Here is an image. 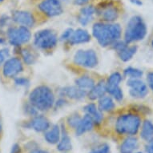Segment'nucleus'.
Instances as JSON below:
<instances>
[{"mask_svg":"<svg viewBox=\"0 0 153 153\" xmlns=\"http://www.w3.org/2000/svg\"><path fill=\"white\" fill-rule=\"evenodd\" d=\"M92 35L101 47L107 48L116 41L120 39L122 28L118 23H105L100 21L93 25Z\"/></svg>","mask_w":153,"mask_h":153,"instance_id":"obj_1","label":"nucleus"},{"mask_svg":"<svg viewBox=\"0 0 153 153\" xmlns=\"http://www.w3.org/2000/svg\"><path fill=\"white\" fill-rule=\"evenodd\" d=\"M142 120L134 113H126L119 116L114 123V132L116 136L125 137L136 136L140 128Z\"/></svg>","mask_w":153,"mask_h":153,"instance_id":"obj_2","label":"nucleus"},{"mask_svg":"<svg viewBox=\"0 0 153 153\" xmlns=\"http://www.w3.org/2000/svg\"><path fill=\"white\" fill-rule=\"evenodd\" d=\"M28 101L39 112H46L54 107L55 95L48 86L39 85L30 91Z\"/></svg>","mask_w":153,"mask_h":153,"instance_id":"obj_3","label":"nucleus"},{"mask_svg":"<svg viewBox=\"0 0 153 153\" xmlns=\"http://www.w3.org/2000/svg\"><path fill=\"white\" fill-rule=\"evenodd\" d=\"M95 8L96 16L101 22L115 23L120 15L121 3L118 0H102Z\"/></svg>","mask_w":153,"mask_h":153,"instance_id":"obj_4","label":"nucleus"},{"mask_svg":"<svg viewBox=\"0 0 153 153\" xmlns=\"http://www.w3.org/2000/svg\"><path fill=\"white\" fill-rule=\"evenodd\" d=\"M147 32V26L142 17L140 15H135L131 18L127 24L124 32V41L129 44L143 40Z\"/></svg>","mask_w":153,"mask_h":153,"instance_id":"obj_5","label":"nucleus"},{"mask_svg":"<svg viewBox=\"0 0 153 153\" xmlns=\"http://www.w3.org/2000/svg\"><path fill=\"white\" fill-rule=\"evenodd\" d=\"M6 35L8 42L18 48L27 44L31 39L30 29L23 26H10Z\"/></svg>","mask_w":153,"mask_h":153,"instance_id":"obj_6","label":"nucleus"},{"mask_svg":"<svg viewBox=\"0 0 153 153\" xmlns=\"http://www.w3.org/2000/svg\"><path fill=\"white\" fill-rule=\"evenodd\" d=\"M58 43V36L54 30L43 29L35 33L34 44L35 48L42 51H51Z\"/></svg>","mask_w":153,"mask_h":153,"instance_id":"obj_7","label":"nucleus"},{"mask_svg":"<svg viewBox=\"0 0 153 153\" xmlns=\"http://www.w3.org/2000/svg\"><path fill=\"white\" fill-rule=\"evenodd\" d=\"M38 12L48 18L59 16L63 13V6L59 0H39L37 4Z\"/></svg>","mask_w":153,"mask_h":153,"instance_id":"obj_8","label":"nucleus"},{"mask_svg":"<svg viewBox=\"0 0 153 153\" xmlns=\"http://www.w3.org/2000/svg\"><path fill=\"white\" fill-rule=\"evenodd\" d=\"M74 63L82 68H94L98 65V56L93 50H79L74 55Z\"/></svg>","mask_w":153,"mask_h":153,"instance_id":"obj_9","label":"nucleus"},{"mask_svg":"<svg viewBox=\"0 0 153 153\" xmlns=\"http://www.w3.org/2000/svg\"><path fill=\"white\" fill-rule=\"evenodd\" d=\"M122 75L119 72L112 73L106 81L107 93L117 101H121L123 99V91L120 87Z\"/></svg>","mask_w":153,"mask_h":153,"instance_id":"obj_10","label":"nucleus"},{"mask_svg":"<svg viewBox=\"0 0 153 153\" xmlns=\"http://www.w3.org/2000/svg\"><path fill=\"white\" fill-rule=\"evenodd\" d=\"M24 128L30 129L38 133H44L51 126L49 119L44 115L39 114L37 116L30 117L28 120L22 124Z\"/></svg>","mask_w":153,"mask_h":153,"instance_id":"obj_11","label":"nucleus"},{"mask_svg":"<svg viewBox=\"0 0 153 153\" xmlns=\"http://www.w3.org/2000/svg\"><path fill=\"white\" fill-rule=\"evenodd\" d=\"M23 71V62L19 57L8 58L3 65V75L5 78H15Z\"/></svg>","mask_w":153,"mask_h":153,"instance_id":"obj_12","label":"nucleus"},{"mask_svg":"<svg viewBox=\"0 0 153 153\" xmlns=\"http://www.w3.org/2000/svg\"><path fill=\"white\" fill-rule=\"evenodd\" d=\"M10 18L13 23L26 27H33L36 22L35 15L30 11L24 10H15L11 12Z\"/></svg>","mask_w":153,"mask_h":153,"instance_id":"obj_13","label":"nucleus"},{"mask_svg":"<svg viewBox=\"0 0 153 153\" xmlns=\"http://www.w3.org/2000/svg\"><path fill=\"white\" fill-rule=\"evenodd\" d=\"M129 87V94L135 99H143L148 95V86L140 79H129L127 83Z\"/></svg>","mask_w":153,"mask_h":153,"instance_id":"obj_14","label":"nucleus"},{"mask_svg":"<svg viewBox=\"0 0 153 153\" xmlns=\"http://www.w3.org/2000/svg\"><path fill=\"white\" fill-rule=\"evenodd\" d=\"M96 16V8L92 4H88L80 8L77 15V20L82 26H87Z\"/></svg>","mask_w":153,"mask_h":153,"instance_id":"obj_15","label":"nucleus"},{"mask_svg":"<svg viewBox=\"0 0 153 153\" xmlns=\"http://www.w3.org/2000/svg\"><path fill=\"white\" fill-rule=\"evenodd\" d=\"M61 136L59 143L56 144V149L60 153L69 152L72 149V143L71 139L69 136L68 128H67L65 123H62L60 125Z\"/></svg>","mask_w":153,"mask_h":153,"instance_id":"obj_16","label":"nucleus"},{"mask_svg":"<svg viewBox=\"0 0 153 153\" xmlns=\"http://www.w3.org/2000/svg\"><path fill=\"white\" fill-rule=\"evenodd\" d=\"M88 95V91H83L80 88H77L76 86H69L62 88L60 90V95L64 98L74 100H80L85 98Z\"/></svg>","mask_w":153,"mask_h":153,"instance_id":"obj_17","label":"nucleus"},{"mask_svg":"<svg viewBox=\"0 0 153 153\" xmlns=\"http://www.w3.org/2000/svg\"><path fill=\"white\" fill-rule=\"evenodd\" d=\"M138 148V138L136 136H129L123 137L119 147V151L120 153H135Z\"/></svg>","mask_w":153,"mask_h":153,"instance_id":"obj_18","label":"nucleus"},{"mask_svg":"<svg viewBox=\"0 0 153 153\" xmlns=\"http://www.w3.org/2000/svg\"><path fill=\"white\" fill-rule=\"evenodd\" d=\"M95 127V124L92 119H91V117L87 115V114H85L81 118L78 126L76 127L74 131H75V134L77 136H82L83 135L86 134V133L92 131Z\"/></svg>","mask_w":153,"mask_h":153,"instance_id":"obj_19","label":"nucleus"},{"mask_svg":"<svg viewBox=\"0 0 153 153\" xmlns=\"http://www.w3.org/2000/svg\"><path fill=\"white\" fill-rule=\"evenodd\" d=\"M91 35L86 30L79 28L77 30H73L72 34L69 38L68 42L71 46L86 43L91 41Z\"/></svg>","mask_w":153,"mask_h":153,"instance_id":"obj_20","label":"nucleus"},{"mask_svg":"<svg viewBox=\"0 0 153 153\" xmlns=\"http://www.w3.org/2000/svg\"><path fill=\"white\" fill-rule=\"evenodd\" d=\"M61 136L60 125L53 124L48 131L43 133V138L48 143L51 145H56L59 141Z\"/></svg>","mask_w":153,"mask_h":153,"instance_id":"obj_21","label":"nucleus"},{"mask_svg":"<svg viewBox=\"0 0 153 153\" xmlns=\"http://www.w3.org/2000/svg\"><path fill=\"white\" fill-rule=\"evenodd\" d=\"M83 111L85 114L90 116L91 119L94 121L95 126L100 125L101 123H103V112L99 110L97 106L95 105V103H88L84 107Z\"/></svg>","mask_w":153,"mask_h":153,"instance_id":"obj_22","label":"nucleus"},{"mask_svg":"<svg viewBox=\"0 0 153 153\" xmlns=\"http://www.w3.org/2000/svg\"><path fill=\"white\" fill-rule=\"evenodd\" d=\"M106 94H107L106 82L101 80L98 83H95V85L89 91H88L87 96L91 100H96L106 95Z\"/></svg>","mask_w":153,"mask_h":153,"instance_id":"obj_23","label":"nucleus"},{"mask_svg":"<svg viewBox=\"0 0 153 153\" xmlns=\"http://www.w3.org/2000/svg\"><path fill=\"white\" fill-rule=\"evenodd\" d=\"M140 136L144 141H148L153 137V123L148 120L142 122L140 128Z\"/></svg>","mask_w":153,"mask_h":153,"instance_id":"obj_24","label":"nucleus"},{"mask_svg":"<svg viewBox=\"0 0 153 153\" xmlns=\"http://www.w3.org/2000/svg\"><path fill=\"white\" fill-rule=\"evenodd\" d=\"M98 100V108L102 112H111L116 108V104L111 96L104 95Z\"/></svg>","mask_w":153,"mask_h":153,"instance_id":"obj_25","label":"nucleus"},{"mask_svg":"<svg viewBox=\"0 0 153 153\" xmlns=\"http://www.w3.org/2000/svg\"><path fill=\"white\" fill-rule=\"evenodd\" d=\"M75 86L77 88H80L82 90L89 91L91 88L95 85V82L94 79L88 75H83L79 78L76 79L75 81Z\"/></svg>","mask_w":153,"mask_h":153,"instance_id":"obj_26","label":"nucleus"},{"mask_svg":"<svg viewBox=\"0 0 153 153\" xmlns=\"http://www.w3.org/2000/svg\"><path fill=\"white\" fill-rule=\"evenodd\" d=\"M21 59L27 65H32L37 60L36 53L29 48H23L20 49Z\"/></svg>","mask_w":153,"mask_h":153,"instance_id":"obj_27","label":"nucleus"},{"mask_svg":"<svg viewBox=\"0 0 153 153\" xmlns=\"http://www.w3.org/2000/svg\"><path fill=\"white\" fill-rule=\"evenodd\" d=\"M137 51V47L136 46H129L126 45L124 48L117 52L119 58L120 59V60L123 62H128L131 60L134 55H136Z\"/></svg>","mask_w":153,"mask_h":153,"instance_id":"obj_28","label":"nucleus"},{"mask_svg":"<svg viewBox=\"0 0 153 153\" xmlns=\"http://www.w3.org/2000/svg\"><path fill=\"white\" fill-rule=\"evenodd\" d=\"M81 118H82V116H80V115L78 113H74V114L70 115L66 120L65 124L67 128L74 131L76 128V127L78 126Z\"/></svg>","mask_w":153,"mask_h":153,"instance_id":"obj_29","label":"nucleus"},{"mask_svg":"<svg viewBox=\"0 0 153 153\" xmlns=\"http://www.w3.org/2000/svg\"><path fill=\"white\" fill-rule=\"evenodd\" d=\"M126 77L129 79H140L143 75V71L138 68H134L131 67L127 68L123 71Z\"/></svg>","mask_w":153,"mask_h":153,"instance_id":"obj_30","label":"nucleus"},{"mask_svg":"<svg viewBox=\"0 0 153 153\" xmlns=\"http://www.w3.org/2000/svg\"><path fill=\"white\" fill-rule=\"evenodd\" d=\"M23 111H24V113L27 116H30V117H33V116H37V115L39 114V111L29 101L24 103V105H23Z\"/></svg>","mask_w":153,"mask_h":153,"instance_id":"obj_31","label":"nucleus"},{"mask_svg":"<svg viewBox=\"0 0 153 153\" xmlns=\"http://www.w3.org/2000/svg\"><path fill=\"white\" fill-rule=\"evenodd\" d=\"M88 153H111L110 146L108 143H102L95 148H91Z\"/></svg>","mask_w":153,"mask_h":153,"instance_id":"obj_32","label":"nucleus"},{"mask_svg":"<svg viewBox=\"0 0 153 153\" xmlns=\"http://www.w3.org/2000/svg\"><path fill=\"white\" fill-rule=\"evenodd\" d=\"M10 58V50L8 48H3L0 50V67L3 65L6 60Z\"/></svg>","mask_w":153,"mask_h":153,"instance_id":"obj_33","label":"nucleus"},{"mask_svg":"<svg viewBox=\"0 0 153 153\" xmlns=\"http://www.w3.org/2000/svg\"><path fill=\"white\" fill-rule=\"evenodd\" d=\"M15 83L16 85L24 87V88H27L28 86L30 85V81L25 77H15Z\"/></svg>","mask_w":153,"mask_h":153,"instance_id":"obj_34","label":"nucleus"},{"mask_svg":"<svg viewBox=\"0 0 153 153\" xmlns=\"http://www.w3.org/2000/svg\"><path fill=\"white\" fill-rule=\"evenodd\" d=\"M12 22V19L10 16L7 15H2L0 17V28L5 27H10V23Z\"/></svg>","mask_w":153,"mask_h":153,"instance_id":"obj_35","label":"nucleus"},{"mask_svg":"<svg viewBox=\"0 0 153 153\" xmlns=\"http://www.w3.org/2000/svg\"><path fill=\"white\" fill-rule=\"evenodd\" d=\"M73 30H74L71 29V28H68V29H67L65 31H63V33L62 34V35H61V37H60L61 40L68 41V39H69V38L71 37V34H72Z\"/></svg>","mask_w":153,"mask_h":153,"instance_id":"obj_36","label":"nucleus"},{"mask_svg":"<svg viewBox=\"0 0 153 153\" xmlns=\"http://www.w3.org/2000/svg\"><path fill=\"white\" fill-rule=\"evenodd\" d=\"M10 153H25L23 148L19 144V143H15L11 148Z\"/></svg>","mask_w":153,"mask_h":153,"instance_id":"obj_37","label":"nucleus"},{"mask_svg":"<svg viewBox=\"0 0 153 153\" xmlns=\"http://www.w3.org/2000/svg\"><path fill=\"white\" fill-rule=\"evenodd\" d=\"M146 153H153V137L147 141V144L145 145Z\"/></svg>","mask_w":153,"mask_h":153,"instance_id":"obj_38","label":"nucleus"},{"mask_svg":"<svg viewBox=\"0 0 153 153\" xmlns=\"http://www.w3.org/2000/svg\"><path fill=\"white\" fill-rule=\"evenodd\" d=\"M91 0H72V2L74 3V4L77 6H79V7H83V6L88 5L90 3V2Z\"/></svg>","mask_w":153,"mask_h":153,"instance_id":"obj_39","label":"nucleus"},{"mask_svg":"<svg viewBox=\"0 0 153 153\" xmlns=\"http://www.w3.org/2000/svg\"><path fill=\"white\" fill-rule=\"evenodd\" d=\"M27 153H51L47 149H43V148L38 147L36 148H34L32 150H30V152H28Z\"/></svg>","mask_w":153,"mask_h":153,"instance_id":"obj_40","label":"nucleus"},{"mask_svg":"<svg viewBox=\"0 0 153 153\" xmlns=\"http://www.w3.org/2000/svg\"><path fill=\"white\" fill-rule=\"evenodd\" d=\"M147 80H148V86L153 91V71H151L148 74V77H147Z\"/></svg>","mask_w":153,"mask_h":153,"instance_id":"obj_41","label":"nucleus"},{"mask_svg":"<svg viewBox=\"0 0 153 153\" xmlns=\"http://www.w3.org/2000/svg\"><path fill=\"white\" fill-rule=\"evenodd\" d=\"M3 121H2V118H1V116H0V140L3 136Z\"/></svg>","mask_w":153,"mask_h":153,"instance_id":"obj_42","label":"nucleus"},{"mask_svg":"<svg viewBox=\"0 0 153 153\" xmlns=\"http://www.w3.org/2000/svg\"><path fill=\"white\" fill-rule=\"evenodd\" d=\"M59 1H60L61 3H68V2H69V1H70V0H59Z\"/></svg>","mask_w":153,"mask_h":153,"instance_id":"obj_43","label":"nucleus"},{"mask_svg":"<svg viewBox=\"0 0 153 153\" xmlns=\"http://www.w3.org/2000/svg\"><path fill=\"white\" fill-rule=\"evenodd\" d=\"M152 48H153V39H152Z\"/></svg>","mask_w":153,"mask_h":153,"instance_id":"obj_44","label":"nucleus"},{"mask_svg":"<svg viewBox=\"0 0 153 153\" xmlns=\"http://www.w3.org/2000/svg\"><path fill=\"white\" fill-rule=\"evenodd\" d=\"M135 153H143V152H135Z\"/></svg>","mask_w":153,"mask_h":153,"instance_id":"obj_45","label":"nucleus"},{"mask_svg":"<svg viewBox=\"0 0 153 153\" xmlns=\"http://www.w3.org/2000/svg\"><path fill=\"white\" fill-rule=\"evenodd\" d=\"M3 0H0V3H1V2H3Z\"/></svg>","mask_w":153,"mask_h":153,"instance_id":"obj_46","label":"nucleus"},{"mask_svg":"<svg viewBox=\"0 0 153 153\" xmlns=\"http://www.w3.org/2000/svg\"><path fill=\"white\" fill-rule=\"evenodd\" d=\"M62 153H68V152H62Z\"/></svg>","mask_w":153,"mask_h":153,"instance_id":"obj_47","label":"nucleus"},{"mask_svg":"<svg viewBox=\"0 0 153 153\" xmlns=\"http://www.w3.org/2000/svg\"></svg>","mask_w":153,"mask_h":153,"instance_id":"obj_48","label":"nucleus"},{"mask_svg":"<svg viewBox=\"0 0 153 153\" xmlns=\"http://www.w3.org/2000/svg\"><path fill=\"white\" fill-rule=\"evenodd\" d=\"M152 1H153V0H152Z\"/></svg>","mask_w":153,"mask_h":153,"instance_id":"obj_49","label":"nucleus"}]
</instances>
